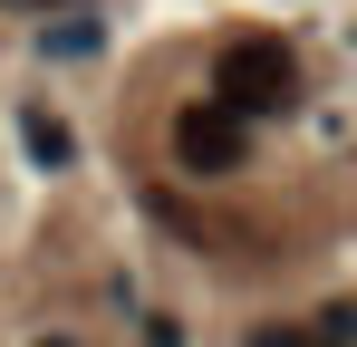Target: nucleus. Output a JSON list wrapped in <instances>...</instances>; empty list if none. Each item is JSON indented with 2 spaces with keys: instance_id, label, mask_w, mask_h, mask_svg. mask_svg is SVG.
<instances>
[{
  "instance_id": "nucleus-1",
  "label": "nucleus",
  "mask_w": 357,
  "mask_h": 347,
  "mask_svg": "<svg viewBox=\"0 0 357 347\" xmlns=\"http://www.w3.org/2000/svg\"><path fill=\"white\" fill-rule=\"evenodd\" d=\"M213 107L222 116H290L299 107V58L280 39H232V49L213 58Z\"/></svg>"
},
{
  "instance_id": "nucleus-2",
  "label": "nucleus",
  "mask_w": 357,
  "mask_h": 347,
  "mask_svg": "<svg viewBox=\"0 0 357 347\" xmlns=\"http://www.w3.org/2000/svg\"><path fill=\"white\" fill-rule=\"evenodd\" d=\"M251 145H241V116H222V107H183L174 116V164L183 174H232Z\"/></svg>"
},
{
  "instance_id": "nucleus-3",
  "label": "nucleus",
  "mask_w": 357,
  "mask_h": 347,
  "mask_svg": "<svg viewBox=\"0 0 357 347\" xmlns=\"http://www.w3.org/2000/svg\"><path fill=\"white\" fill-rule=\"evenodd\" d=\"M20 135H29V155H39V164H49V174H59L68 155H77V135H68V125H59V116H49V107H29V116H20Z\"/></svg>"
},
{
  "instance_id": "nucleus-4",
  "label": "nucleus",
  "mask_w": 357,
  "mask_h": 347,
  "mask_svg": "<svg viewBox=\"0 0 357 347\" xmlns=\"http://www.w3.org/2000/svg\"><path fill=\"white\" fill-rule=\"evenodd\" d=\"M97 49V20H59V29H49V58H87Z\"/></svg>"
},
{
  "instance_id": "nucleus-5",
  "label": "nucleus",
  "mask_w": 357,
  "mask_h": 347,
  "mask_svg": "<svg viewBox=\"0 0 357 347\" xmlns=\"http://www.w3.org/2000/svg\"><path fill=\"white\" fill-rule=\"evenodd\" d=\"M251 347H328L319 328H251Z\"/></svg>"
},
{
  "instance_id": "nucleus-6",
  "label": "nucleus",
  "mask_w": 357,
  "mask_h": 347,
  "mask_svg": "<svg viewBox=\"0 0 357 347\" xmlns=\"http://www.w3.org/2000/svg\"><path fill=\"white\" fill-rule=\"evenodd\" d=\"M39 347H77V338H39Z\"/></svg>"
}]
</instances>
